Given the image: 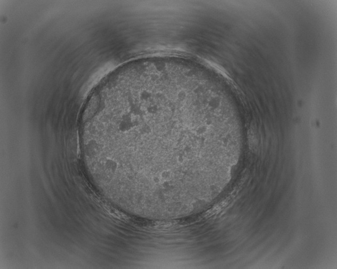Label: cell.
I'll list each match as a JSON object with an SVG mask.
<instances>
[{"instance_id": "cell-1", "label": "cell", "mask_w": 337, "mask_h": 269, "mask_svg": "<svg viewBox=\"0 0 337 269\" xmlns=\"http://www.w3.org/2000/svg\"><path fill=\"white\" fill-rule=\"evenodd\" d=\"M209 127L210 126H208L205 123L204 125H200V126H197L196 128L195 129V133L197 135H200V136L205 134L208 131Z\"/></svg>"}]
</instances>
